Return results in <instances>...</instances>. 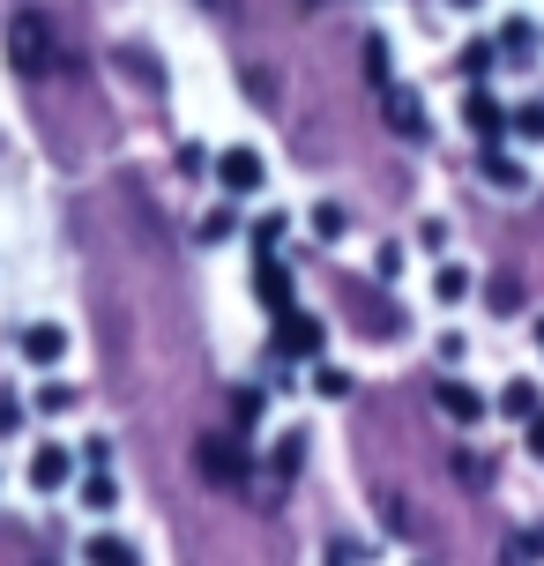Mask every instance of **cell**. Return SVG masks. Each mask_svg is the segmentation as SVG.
I'll return each mask as SVG.
<instances>
[{
    "mask_svg": "<svg viewBox=\"0 0 544 566\" xmlns=\"http://www.w3.org/2000/svg\"><path fill=\"white\" fill-rule=\"evenodd\" d=\"M75 448H83V470H113V440H105V432H90Z\"/></svg>",
    "mask_w": 544,
    "mask_h": 566,
    "instance_id": "obj_27",
    "label": "cell"
},
{
    "mask_svg": "<svg viewBox=\"0 0 544 566\" xmlns=\"http://www.w3.org/2000/svg\"><path fill=\"white\" fill-rule=\"evenodd\" d=\"M351 388H358V380H351L344 366H321V373H314V396H321V402H351Z\"/></svg>",
    "mask_w": 544,
    "mask_h": 566,
    "instance_id": "obj_20",
    "label": "cell"
},
{
    "mask_svg": "<svg viewBox=\"0 0 544 566\" xmlns=\"http://www.w3.org/2000/svg\"><path fill=\"white\" fill-rule=\"evenodd\" d=\"M492 410H508V418H537V410H544V388H537V380H530V373H508V380H500V396H492Z\"/></svg>",
    "mask_w": 544,
    "mask_h": 566,
    "instance_id": "obj_14",
    "label": "cell"
},
{
    "mask_svg": "<svg viewBox=\"0 0 544 566\" xmlns=\"http://www.w3.org/2000/svg\"><path fill=\"white\" fill-rule=\"evenodd\" d=\"M432 402H440V418H456V424H485V410H492V396L478 380H462V373H448V380L432 388Z\"/></svg>",
    "mask_w": 544,
    "mask_h": 566,
    "instance_id": "obj_6",
    "label": "cell"
},
{
    "mask_svg": "<svg viewBox=\"0 0 544 566\" xmlns=\"http://www.w3.org/2000/svg\"><path fill=\"white\" fill-rule=\"evenodd\" d=\"M492 60H500V45H485V38H478V45H462V75H485Z\"/></svg>",
    "mask_w": 544,
    "mask_h": 566,
    "instance_id": "obj_30",
    "label": "cell"
},
{
    "mask_svg": "<svg viewBox=\"0 0 544 566\" xmlns=\"http://www.w3.org/2000/svg\"><path fill=\"white\" fill-rule=\"evenodd\" d=\"M508 135H522L530 149H544V105H515V113H508Z\"/></svg>",
    "mask_w": 544,
    "mask_h": 566,
    "instance_id": "obj_19",
    "label": "cell"
},
{
    "mask_svg": "<svg viewBox=\"0 0 544 566\" xmlns=\"http://www.w3.org/2000/svg\"><path fill=\"white\" fill-rule=\"evenodd\" d=\"M254 298L269 313H291V306H299V276H291V261H276V254L254 261Z\"/></svg>",
    "mask_w": 544,
    "mask_h": 566,
    "instance_id": "obj_7",
    "label": "cell"
},
{
    "mask_svg": "<svg viewBox=\"0 0 544 566\" xmlns=\"http://www.w3.org/2000/svg\"><path fill=\"white\" fill-rule=\"evenodd\" d=\"M284 231H291V217H261V224H254V261L276 254V247H284Z\"/></svg>",
    "mask_w": 544,
    "mask_h": 566,
    "instance_id": "obj_22",
    "label": "cell"
},
{
    "mask_svg": "<svg viewBox=\"0 0 544 566\" xmlns=\"http://www.w3.org/2000/svg\"><path fill=\"white\" fill-rule=\"evenodd\" d=\"M83 566H149V552L127 530H90L83 537Z\"/></svg>",
    "mask_w": 544,
    "mask_h": 566,
    "instance_id": "obj_9",
    "label": "cell"
},
{
    "mask_svg": "<svg viewBox=\"0 0 544 566\" xmlns=\"http://www.w3.org/2000/svg\"><path fill=\"white\" fill-rule=\"evenodd\" d=\"M373 276H380V283H402V247H396V239L373 254Z\"/></svg>",
    "mask_w": 544,
    "mask_h": 566,
    "instance_id": "obj_29",
    "label": "cell"
},
{
    "mask_svg": "<svg viewBox=\"0 0 544 566\" xmlns=\"http://www.w3.org/2000/svg\"><path fill=\"white\" fill-rule=\"evenodd\" d=\"M75 500H83V514H97V522H113V514H119V470H83V484H75Z\"/></svg>",
    "mask_w": 544,
    "mask_h": 566,
    "instance_id": "obj_13",
    "label": "cell"
},
{
    "mask_svg": "<svg viewBox=\"0 0 544 566\" xmlns=\"http://www.w3.org/2000/svg\"><path fill=\"white\" fill-rule=\"evenodd\" d=\"M485 179L500 187V195H522V187H530V165L508 157V142H485Z\"/></svg>",
    "mask_w": 544,
    "mask_h": 566,
    "instance_id": "obj_17",
    "label": "cell"
},
{
    "mask_svg": "<svg viewBox=\"0 0 544 566\" xmlns=\"http://www.w3.org/2000/svg\"><path fill=\"white\" fill-rule=\"evenodd\" d=\"M231 231H239V209H217V217H201V247H224Z\"/></svg>",
    "mask_w": 544,
    "mask_h": 566,
    "instance_id": "obj_24",
    "label": "cell"
},
{
    "mask_svg": "<svg viewBox=\"0 0 544 566\" xmlns=\"http://www.w3.org/2000/svg\"><path fill=\"white\" fill-rule=\"evenodd\" d=\"M23 418H30V402L0 388V440H15V432H23Z\"/></svg>",
    "mask_w": 544,
    "mask_h": 566,
    "instance_id": "obj_23",
    "label": "cell"
},
{
    "mask_svg": "<svg viewBox=\"0 0 544 566\" xmlns=\"http://www.w3.org/2000/svg\"><path fill=\"white\" fill-rule=\"evenodd\" d=\"M276 350H284V358H321V350H328V321L306 313V306L276 313Z\"/></svg>",
    "mask_w": 544,
    "mask_h": 566,
    "instance_id": "obj_5",
    "label": "cell"
},
{
    "mask_svg": "<svg viewBox=\"0 0 544 566\" xmlns=\"http://www.w3.org/2000/svg\"><path fill=\"white\" fill-rule=\"evenodd\" d=\"M75 470H83V448H67V440H38L30 462H23V484L38 492V500H53V492L75 484Z\"/></svg>",
    "mask_w": 544,
    "mask_h": 566,
    "instance_id": "obj_1",
    "label": "cell"
},
{
    "mask_svg": "<svg viewBox=\"0 0 544 566\" xmlns=\"http://www.w3.org/2000/svg\"><path fill=\"white\" fill-rule=\"evenodd\" d=\"M231 418H239V424H254V418H261V388H254V380H239V396H231Z\"/></svg>",
    "mask_w": 544,
    "mask_h": 566,
    "instance_id": "obj_28",
    "label": "cell"
},
{
    "mask_svg": "<svg viewBox=\"0 0 544 566\" xmlns=\"http://www.w3.org/2000/svg\"><path fill=\"white\" fill-rule=\"evenodd\" d=\"M470 291H478V269L470 261H456V254L432 261V306H462Z\"/></svg>",
    "mask_w": 544,
    "mask_h": 566,
    "instance_id": "obj_12",
    "label": "cell"
},
{
    "mask_svg": "<svg viewBox=\"0 0 544 566\" xmlns=\"http://www.w3.org/2000/svg\"><path fill=\"white\" fill-rule=\"evenodd\" d=\"M269 470H276V478H299V470H306V432H299V424H284V432L269 440Z\"/></svg>",
    "mask_w": 544,
    "mask_h": 566,
    "instance_id": "obj_18",
    "label": "cell"
},
{
    "mask_svg": "<svg viewBox=\"0 0 544 566\" xmlns=\"http://www.w3.org/2000/svg\"><path fill=\"white\" fill-rule=\"evenodd\" d=\"M351 224H358V217H351V201H336V195H314V201H306V231H314L321 247H344Z\"/></svg>",
    "mask_w": 544,
    "mask_h": 566,
    "instance_id": "obj_10",
    "label": "cell"
},
{
    "mask_svg": "<svg viewBox=\"0 0 544 566\" xmlns=\"http://www.w3.org/2000/svg\"><path fill=\"white\" fill-rule=\"evenodd\" d=\"M462 127H478L485 142H500V135H508V105H500L485 83H470V90H462Z\"/></svg>",
    "mask_w": 544,
    "mask_h": 566,
    "instance_id": "obj_11",
    "label": "cell"
},
{
    "mask_svg": "<svg viewBox=\"0 0 544 566\" xmlns=\"http://www.w3.org/2000/svg\"><path fill=\"white\" fill-rule=\"evenodd\" d=\"M67 321H15V350H23V366H38V373H60V358H67Z\"/></svg>",
    "mask_w": 544,
    "mask_h": 566,
    "instance_id": "obj_4",
    "label": "cell"
},
{
    "mask_svg": "<svg viewBox=\"0 0 544 566\" xmlns=\"http://www.w3.org/2000/svg\"><path fill=\"white\" fill-rule=\"evenodd\" d=\"M544 559V530H522V537H508V566H537Z\"/></svg>",
    "mask_w": 544,
    "mask_h": 566,
    "instance_id": "obj_21",
    "label": "cell"
},
{
    "mask_svg": "<svg viewBox=\"0 0 544 566\" xmlns=\"http://www.w3.org/2000/svg\"><path fill=\"white\" fill-rule=\"evenodd\" d=\"M201 478L209 484H247V470H254V454L239 448V440H201Z\"/></svg>",
    "mask_w": 544,
    "mask_h": 566,
    "instance_id": "obj_8",
    "label": "cell"
},
{
    "mask_svg": "<svg viewBox=\"0 0 544 566\" xmlns=\"http://www.w3.org/2000/svg\"><path fill=\"white\" fill-rule=\"evenodd\" d=\"M448 8H485V0H448Z\"/></svg>",
    "mask_w": 544,
    "mask_h": 566,
    "instance_id": "obj_32",
    "label": "cell"
},
{
    "mask_svg": "<svg viewBox=\"0 0 544 566\" xmlns=\"http://www.w3.org/2000/svg\"><path fill=\"white\" fill-rule=\"evenodd\" d=\"M75 402H83V388H75V380H60V373H45V380L30 388V410H38V418H67Z\"/></svg>",
    "mask_w": 544,
    "mask_h": 566,
    "instance_id": "obj_16",
    "label": "cell"
},
{
    "mask_svg": "<svg viewBox=\"0 0 544 566\" xmlns=\"http://www.w3.org/2000/svg\"><path fill=\"white\" fill-rule=\"evenodd\" d=\"M500 53H537V30L530 23H500Z\"/></svg>",
    "mask_w": 544,
    "mask_h": 566,
    "instance_id": "obj_26",
    "label": "cell"
},
{
    "mask_svg": "<svg viewBox=\"0 0 544 566\" xmlns=\"http://www.w3.org/2000/svg\"><path fill=\"white\" fill-rule=\"evenodd\" d=\"M522 448H530V462H544V410H537V418H522Z\"/></svg>",
    "mask_w": 544,
    "mask_h": 566,
    "instance_id": "obj_31",
    "label": "cell"
},
{
    "mask_svg": "<svg viewBox=\"0 0 544 566\" xmlns=\"http://www.w3.org/2000/svg\"><path fill=\"white\" fill-rule=\"evenodd\" d=\"M388 127H396V135H410V142H418V135L432 127V119H426V105H418V90H410V83H388Z\"/></svg>",
    "mask_w": 544,
    "mask_h": 566,
    "instance_id": "obj_15",
    "label": "cell"
},
{
    "mask_svg": "<svg viewBox=\"0 0 544 566\" xmlns=\"http://www.w3.org/2000/svg\"><path fill=\"white\" fill-rule=\"evenodd\" d=\"M8 60H15V67H23V75H45V67H53L60 60V38H53V23H45V15H15V23H8Z\"/></svg>",
    "mask_w": 544,
    "mask_h": 566,
    "instance_id": "obj_3",
    "label": "cell"
},
{
    "mask_svg": "<svg viewBox=\"0 0 544 566\" xmlns=\"http://www.w3.org/2000/svg\"><path fill=\"white\" fill-rule=\"evenodd\" d=\"M440 366H448V373L470 366V336H462V328H440Z\"/></svg>",
    "mask_w": 544,
    "mask_h": 566,
    "instance_id": "obj_25",
    "label": "cell"
},
{
    "mask_svg": "<svg viewBox=\"0 0 544 566\" xmlns=\"http://www.w3.org/2000/svg\"><path fill=\"white\" fill-rule=\"evenodd\" d=\"M217 187L231 201H254L269 187V157H261V142H224V157H217Z\"/></svg>",
    "mask_w": 544,
    "mask_h": 566,
    "instance_id": "obj_2",
    "label": "cell"
},
{
    "mask_svg": "<svg viewBox=\"0 0 544 566\" xmlns=\"http://www.w3.org/2000/svg\"><path fill=\"white\" fill-rule=\"evenodd\" d=\"M537 343H544V321H537Z\"/></svg>",
    "mask_w": 544,
    "mask_h": 566,
    "instance_id": "obj_33",
    "label": "cell"
}]
</instances>
